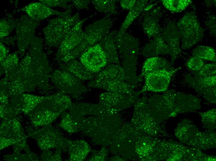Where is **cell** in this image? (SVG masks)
<instances>
[{
    "mask_svg": "<svg viewBox=\"0 0 216 161\" xmlns=\"http://www.w3.org/2000/svg\"><path fill=\"white\" fill-rule=\"evenodd\" d=\"M115 44L122 57V65L126 81L136 88L141 80L137 74V65L139 51V44L137 39L125 33L115 36Z\"/></svg>",
    "mask_w": 216,
    "mask_h": 161,
    "instance_id": "cell-1",
    "label": "cell"
},
{
    "mask_svg": "<svg viewBox=\"0 0 216 161\" xmlns=\"http://www.w3.org/2000/svg\"><path fill=\"white\" fill-rule=\"evenodd\" d=\"M112 22L109 18H105L96 20L89 24L84 31L80 43L61 61L65 63L79 57L89 47L98 43L108 34Z\"/></svg>",
    "mask_w": 216,
    "mask_h": 161,
    "instance_id": "cell-2",
    "label": "cell"
},
{
    "mask_svg": "<svg viewBox=\"0 0 216 161\" xmlns=\"http://www.w3.org/2000/svg\"><path fill=\"white\" fill-rule=\"evenodd\" d=\"M181 38L180 48L189 49L196 44L202 38L204 30L201 26L195 13H186L178 21L176 25Z\"/></svg>",
    "mask_w": 216,
    "mask_h": 161,
    "instance_id": "cell-3",
    "label": "cell"
},
{
    "mask_svg": "<svg viewBox=\"0 0 216 161\" xmlns=\"http://www.w3.org/2000/svg\"><path fill=\"white\" fill-rule=\"evenodd\" d=\"M79 17V13H77L50 20L44 30L47 44L53 46L60 45L69 32L80 19Z\"/></svg>",
    "mask_w": 216,
    "mask_h": 161,
    "instance_id": "cell-4",
    "label": "cell"
},
{
    "mask_svg": "<svg viewBox=\"0 0 216 161\" xmlns=\"http://www.w3.org/2000/svg\"><path fill=\"white\" fill-rule=\"evenodd\" d=\"M53 84L64 92L78 94L87 90L82 81L71 74L62 70L54 71L50 76Z\"/></svg>",
    "mask_w": 216,
    "mask_h": 161,
    "instance_id": "cell-5",
    "label": "cell"
},
{
    "mask_svg": "<svg viewBox=\"0 0 216 161\" xmlns=\"http://www.w3.org/2000/svg\"><path fill=\"white\" fill-rule=\"evenodd\" d=\"M180 68H175L171 71L159 70L148 73L144 77V84L139 93L147 91L155 92L166 91L172 76Z\"/></svg>",
    "mask_w": 216,
    "mask_h": 161,
    "instance_id": "cell-6",
    "label": "cell"
},
{
    "mask_svg": "<svg viewBox=\"0 0 216 161\" xmlns=\"http://www.w3.org/2000/svg\"><path fill=\"white\" fill-rule=\"evenodd\" d=\"M185 80L187 83L207 100L215 103L216 76L203 77L196 74L193 76L187 74L185 76Z\"/></svg>",
    "mask_w": 216,
    "mask_h": 161,
    "instance_id": "cell-7",
    "label": "cell"
},
{
    "mask_svg": "<svg viewBox=\"0 0 216 161\" xmlns=\"http://www.w3.org/2000/svg\"><path fill=\"white\" fill-rule=\"evenodd\" d=\"M79 57L83 65L94 73L99 72L107 65L106 56L98 43L87 49Z\"/></svg>",
    "mask_w": 216,
    "mask_h": 161,
    "instance_id": "cell-8",
    "label": "cell"
},
{
    "mask_svg": "<svg viewBox=\"0 0 216 161\" xmlns=\"http://www.w3.org/2000/svg\"><path fill=\"white\" fill-rule=\"evenodd\" d=\"M92 16L80 19L72 27L60 45L56 55V60H61L80 43L84 35L83 25L87 20Z\"/></svg>",
    "mask_w": 216,
    "mask_h": 161,
    "instance_id": "cell-9",
    "label": "cell"
},
{
    "mask_svg": "<svg viewBox=\"0 0 216 161\" xmlns=\"http://www.w3.org/2000/svg\"><path fill=\"white\" fill-rule=\"evenodd\" d=\"M88 85L90 87L100 88L111 92L128 95L139 94L135 91L134 86L124 81L93 80L88 83Z\"/></svg>",
    "mask_w": 216,
    "mask_h": 161,
    "instance_id": "cell-10",
    "label": "cell"
},
{
    "mask_svg": "<svg viewBox=\"0 0 216 161\" xmlns=\"http://www.w3.org/2000/svg\"><path fill=\"white\" fill-rule=\"evenodd\" d=\"M137 95L109 92L102 94L100 101L101 104L118 111L130 107L136 101Z\"/></svg>",
    "mask_w": 216,
    "mask_h": 161,
    "instance_id": "cell-11",
    "label": "cell"
},
{
    "mask_svg": "<svg viewBox=\"0 0 216 161\" xmlns=\"http://www.w3.org/2000/svg\"><path fill=\"white\" fill-rule=\"evenodd\" d=\"M164 41L169 47L172 65L181 53L180 36L177 26L173 22L169 23L162 34Z\"/></svg>",
    "mask_w": 216,
    "mask_h": 161,
    "instance_id": "cell-12",
    "label": "cell"
},
{
    "mask_svg": "<svg viewBox=\"0 0 216 161\" xmlns=\"http://www.w3.org/2000/svg\"><path fill=\"white\" fill-rule=\"evenodd\" d=\"M25 11L31 18L36 20L45 19L52 15L63 16L69 14L71 9L62 12L51 9L44 4L39 2H33L26 6Z\"/></svg>",
    "mask_w": 216,
    "mask_h": 161,
    "instance_id": "cell-13",
    "label": "cell"
},
{
    "mask_svg": "<svg viewBox=\"0 0 216 161\" xmlns=\"http://www.w3.org/2000/svg\"><path fill=\"white\" fill-rule=\"evenodd\" d=\"M117 33L115 30L109 32L98 43L106 56L107 65L113 64L120 65L115 41Z\"/></svg>",
    "mask_w": 216,
    "mask_h": 161,
    "instance_id": "cell-14",
    "label": "cell"
},
{
    "mask_svg": "<svg viewBox=\"0 0 216 161\" xmlns=\"http://www.w3.org/2000/svg\"><path fill=\"white\" fill-rule=\"evenodd\" d=\"M63 63L61 66V70L71 74L82 81H91L96 75L97 73L89 71L76 59Z\"/></svg>",
    "mask_w": 216,
    "mask_h": 161,
    "instance_id": "cell-15",
    "label": "cell"
},
{
    "mask_svg": "<svg viewBox=\"0 0 216 161\" xmlns=\"http://www.w3.org/2000/svg\"><path fill=\"white\" fill-rule=\"evenodd\" d=\"M142 54L145 57H151L160 54L170 55L169 46L161 34L154 38L144 47Z\"/></svg>",
    "mask_w": 216,
    "mask_h": 161,
    "instance_id": "cell-16",
    "label": "cell"
},
{
    "mask_svg": "<svg viewBox=\"0 0 216 161\" xmlns=\"http://www.w3.org/2000/svg\"><path fill=\"white\" fill-rule=\"evenodd\" d=\"M175 68L166 59L158 56L148 58L144 62L141 74L139 76L142 80L148 73L159 70L171 71Z\"/></svg>",
    "mask_w": 216,
    "mask_h": 161,
    "instance_id": "cell-17",
    "label": "cell"
},
{
    "mask_svg": "<svg viewBox=\"0 0 216 161\" xmlns=\"http://www.w3.org/2000/svg\"><path fill=\"white\" fill-rule=\"evenodd\" d=\"M93 80H118L126 81V78L122 66L121 65L113 64L106 65L102 70L96 73Z\"/></svg>",
    "mask_w": 216,
    "mask_h": 161,
    "instance_id": "cell-18",
    "label": "cell"
},
{
    "mask_svg": "<svg viewBox=\"0 0 216 161\" xmlns=\"http://www.w3.org/2000/svg\"><path fill=\"white\" fill-rule=\"evenodd\" d=\"M147 2V0H137L133 7L129 11L119 30L117 32V36H120L126 33L135 20L145 9Z\"/></svg>",
    "mask_w": 216,
    "mask_h": 161,
    "instance_id": "cell-19",
    "label": "cell"
},
{
    "mask_svg": "<svg viewBox=\"0 0 216 161\" xmlns=\"http://www.w3.org/2000/svg\"><path fill=\"white\" fill-rule=\"evenodd\" d=\"M156 13L152 11L146 15L144 19L142 26L143 30L149 37L153 38L161 34V28L159 25Z\"/></svg>",
    "mask_w": 216,
    "mask_h": 161,
    "instance_id": "cell-20",
    "label": "cell"
},
{
    "mask_svg": "<svg viewBox=\"0 0 216 161\" xmlns=\"http://www.w3.org/2000/svg\"><path fill=\"white\" fill-rule=\"evenodd\" d=\"M45 97L34 95L22 94L21 95L20 107L25 113H28L33 109Z\"/></svg>",
    "mask_w": 216,
    "mask_h": 161,
    "instance_id": "cell-21",
    "label": "cell"
},
{
    "mask_svg": "<svg viewBox=\"0 0 216 161\" xmlns=\"http://www.w3.org/2000/svg\"><path fill=\"white\" fill-rule=\"evenodd\" d=\"M95 8L99 11L110 14L116 15L117 0H93L91 1Z\"/></svg>",
    "mask_w": 216,
    "mask_h": 161,
    "instance_id": "cell-22",
    "label": "cell"
},
{
    "mask_svg": "<svg viewBox=\"0 0 216 161\" xmlns=\"http://www.w3.org/2000/svg\"><path fill=\"white\" fill-rule=\"evenodd\" d=\"M192 56H196L202 59L215 62L216 52L214 49L210 46L200 45L194 49Z\"/></svg>",
    "mask_w": 216,
    "mask_h": 161,
    "instance_id": "cell-23",
    "label": "cell"
},
{
    "mask_svg": "<svg viewBox=\"0 0 216 161\" xmlns=\"http://www.w3.org/2000/svg\"><path fill=\"white\" fill-rule=\"evenodd\" d=\"M161 2L169 11L179 12L186 9L192 2L190 0H163Z\"/></svg>",
    "mask_w": 216,
    "mask_h": 161,
    "instance_id": "cell-24",
    "label": "cell"
},
{
    "mask_svg": "<svg viewBox=\"0 0 216 161\" xmlns=\"http://www.w3.org/2000/svg\"><path fill=\"white\" fill-rule=\"evenodd\" d=\"M194 73L199 76L203 77L216 76V64L214 63L206 64L204 65L199 71Z\"/></svg>",
    "mask_w": 216,
    "mask_h": 161,
    "instance_id": "cell-25",
    "label": "cell"
},
{
    "mask_svg": "<svg viewBox=\"0 0 216 161\" xmlns=\"http://www.w3.org/2000/svg\"><path fill=\"white\" fill-rule=\"evenodd\" d=\"M204 65L203 60L196 56H192L186 63L187 67L195 72L199 71Z\"/></svg>",
    "mask_w": 216,
    "mask_h": 161,
    "instance_id": "cell-26",
    "label": "cell"
},
{
    "mask_svg": "<svg viewBox=\"0 0 216 161\" xmlns=\"http://www.w3.org/2000/svg\"><path fill=\"white\" fill-rule=\"evenodd\" d=\"M18 60L16 55L12 54L8 56L2 62L3 69L6 73L12 69L18 64Z\"/></svg>",
    "mask_w": 216,
    "mask_h": 161,
    "instance_id": "cell-27",
    "label": "cell"
},
{
    "mask_svg": "<svg viewBox=\"0 0 216 161\" xmlns=\"http://www.w3.org/2000/svg\"><path fill=\"white\" fill-rule=\"evenodd\" d=\"M42 2L49 7H61L68 9H70L72 5H68L69 0H43Z\"/></svg>",
    "mask_w": 216,
    "mask_h": 161,
    "instance_id": "cell-28",
    "label": "cell"
},
{
    "mask_svg": "<svg viewBox=\"0 0 216 161\" xmlns=\"http://www.w3.org/2000/svg\"><path fill=\"white\" fill-rule=\"evenodd\" d=\"M71 1L72 3V6H74L77 9L86 10L89 9L88 6L90 2V0H76Z\"/></svg>",
    "mask_w": 216,
    "mask_h": 161,
    "instance_id": "cell-29",
    "label": "cell"
},
{
    "mask_svg": "<svg viewBox=\"0 0 216 161\" xmlns=\"http://www.w3.org/2000/svg\"><path fill=\"white\" fill-rule=\"evenodd\" d=\"M10 24L7 21L1 20L0 22V36L3 37L8 35L11 31V28Z\"/></svg>",
    "mask_w": 216,
    "mask_h": 161,
    "instance_id": "cell-30",
    "label": "cell"
},
{
    "mask_svg": "<svg viewBox=\"0 0 216 161\" xmlns=\"http://www.w3.org/2000/svg\"><path fill=\"white\" fill-rule=\"evenodd\" d=\"M137 0H120L121 7L124 9L130 11L134 6Z\"/></svg>",
    "mask_w": 216,
    "mask_h": 161,
    "instance_id": "cell-31",
    "label": "cell"
},
{
    "mask_svg": "<svg viewBox=\"0 0 216 161\" xmlns=\"http://www.w3.org/2000/svg\"><path fill=\"white\" fill-rule=\"evenodd\" d=\"M8 52L6 48L2 45L0 43V61H3L6 58L7 54Z\"/></svg>",
    "mask_w": 216,
    "mask_h": 161,
    "instance_id": "cell-32",
    "label": "cell"
}]
</instances>
